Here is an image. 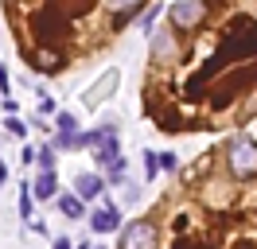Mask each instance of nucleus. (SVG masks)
<instances>
[{"instance_id":"nucleus-1","label":"nucleus","mask_w":257,"mask_h":249,"mask_svg":"<svg viewBox=\"0 0 257 249\" xmlns=\"http://www.w3.org/2000/svg\"><path fill=\"white\" fill-rule=\"evenodd\" d=\"M210 12L214 8L203 4V0H176L168 8V28H172V35H191V31H199L210 20Z\"/></svg>"},{"instance_id":"nucleus-2","label":"nucleus","mask_w":257,"mask_h":249,"mask_svg":"<svg viewBox=\"0 0 257 249\" xmlns=\"http://www.w3.org/2000/svg\"><path fill=\"white\" fill-rule=\"evenodd\" d=\"M226 171L230 179H253L257 175V140L253 137H234L226 144Z\"/></svg>"},{"instance_id":"nucleus-3","label":"nucleus","mask_w":257,"mask_h":249,"mask_svg":"<svg viewBox=\"0 0 257 249\" xmlns=\"http://www.w3.org/2000/svg\"><path fill=\"white\" fill-rule=\"evenodd\" d=\"M160 245V230L152 218H137L121 230V249H156Z\"/></svg>"},{"instance_id":"nucleus-4","label":"nucleus","mask_w":257,"mask_h":249,"mask_svg":"<svg viewBox=\"0 0 257 249\" xmlns=\"http://www.w3.org/2000/svg\"><path fill=\"white\" fill-rule=\"evenodd\" d=\"M117 82H121V74H117V70H105V74H101V82H94L90 90L82 93V105H86V109H97L113 90H117Z\"/></svg>"},{"instance_id":"nucleus-5","label":"nucleus","mask_w":257,"mask_h":249,"mask_svg":"<svg viewBox=\"0 0 257 249\" xmlns=\"http://www.w3.org/2000/svg\"><path fill=\"white\" fill-rule=\"evenodd\" d=\"M105 12L113 16L109 28H113V31H121L125 24H133V20H141V16H145V4H141V0H133V4H121V0H113V4H105Z\"/></svg>"},{"instance_id":"nucleus-6","label":"nucleus","mask_w":257,"mask_h":249,"mask_svg":"<svg viewBox=\"0 0 257 249\" xmlns=\"http://www.w3.org/2000/svg\"><path fill=\"white\" fill-rule=\"evenodd\" d=\"M101 191H105V175H97V171H82L78 179H74V195H78L82 202L101 199Z\"/></svg>"},{"instance_id":"nucleus-7","label":"nucleus","mask_w":257,"mask_h":249,"mask_svg":"<svg viewBox=\"0 0 257 249\" xmlns=\"http://www.w3.org/2000/svg\"><path fill=\"white\" fill-rule=\"evenodd\" d=\"M32 62L43 70V74H55V70H63V66H66V55H63V51H55V47H35Z\"/></svg>"},{"instance_id":"nucleus-8","label":"nucleus","mask_w":257,"mask_h":249,"mask_svg":"<svg viewBox=\"0 0 257 249\" xmlns=\"http://www.w3.org/2000/svg\"><path fill=\"white\" fill-rule=\"evenodd\" d=\"M90 230H97V233L121 230V214H117L113 206H101V210H94V214H90Z\"/></svg>"},{"instance_id":"nucleus-9","label":"nucleus","mask_w":257,"mask_h":249,"mask_svg":"<svg viewBox=\"0 0 257 249\" xmlns=\"http://www.w3.org/2000/svg\"><path fill=\"white\" fill-rule=\"evenodd\" d=\"M152 55H156L160 62H168L172 55H176V35H172V28L152 31Z\"/></svg>"},{"instance_id":"nucleus-10","label":"nucleus","mask_w":257,"mask_h":249,"mask_svg":"<svg viewBox=\"0 0 257 249\" xmlns=\"http://www.w3.org/2000/svg\"><path fill=\"white\" fill-rule=\"evenodd\" d=\"M55 171H39V175H35V183L28 187V191H32L35 199H55Z\"/></svg>"},{"instance_id":"nucleus-11","label":"nucleus","mask_w":257,"mask_h":249,"mask_svg":"<svg viewBox=\"0 0 257 249\" xmlns=\"http://www.w3.org/2000/svg\"><path fill=\"white\" fill-rule=\"evenodd\" d=\"M59 210H63L66 218H82V210H86V206H82L78 195H63V199H59Z\"/></svg>"},{"instance_id":"nucleus-12","label":"nucleus","mask_w":257,"mask_h":249,"mask_svg":"<svg viewBox=\"0 0 257 249\" xmlns=\"http://www.w3.org/2000/svg\"><path fill=\"white\" fill-rule=\"evenodd\" d=\"M59 133H78V121H74V113H59Z\"/></svg>"},{"instance_id":"nucleus-13","label":"nucleus","mask_w":257,"mask_h":249,"mask_svg":"<svg viewBox=\"0 0 257 249\" xmlns=\"http://www.w3.org/2000/svg\"><path fill=\"white\" fill-rule=\"evenodd\" d=\"M145 171H148V179H152V175L160 171V156L152 152V148H148V152H145Z\"/></svg>"},{"instance_id":"nucleus-14","label":"nucleus","mask_w":257,"mask_h":249,"mask_svg":"<svg viewBox=\"0 0 257 249\" xmlns=\"http://www.w3.org/2000/svg\"><path fill=\"white\" fill-rule=\"evenodd\" d=\"M35 160H39V171H51V168H55V148H43Z\"/></svg>"},{"instance_id":"nucleus-15","label":"nucleus","mask_w":257,"mask_h":249,"mask_svg":"<svg viewBox=\"0 0 257 249\" xmlns=\"http://www.w3.org/2000/svg\"><path fill=\"white\" fill-rule=\"evenodd\" d=\"M4 129H8L12 137H24V133H28V129H24V121H16V117H8V121H4Z\"/></svg>"},{"instance_id":"nucleus-16","label":"nucleus","mask_w":257,"mask_h":249,"mask_svg":"<svg viewBox=\"0 0 257 249\" xmlns=\"http://www.w3.org/2000/svg\"><path fill=\"white\" fill-rule=\"evenodd\" d=\"M20 214L24 218L32 214V191H28V187H24V199H20Z\"/></svg>"},{"instance_id":"nucleus-17","label":"nucleus","mask_w":257,"mask_h":249,"mask_svg":"<svg viewBox=\"0 0 257 249\" xmlns=\"http://www.w3.org/2000/svg\"><path fill=\"white\" fill-rule=\"evenodd\" d=\"M160 168L164 171H176V152H164L160 156Z\"/></svg>"},{"instance_id":"nucleus-18","label":"nucleus","mask_w":257,"mask_h":249,"mask_svg":"<svg viewBox=\"0 0 257 249\" xmlns=\"http://www.w3.org/2000/svg\"><path fill=\"white\" fill-rule=\"evenodd\" d=\"M51 249H74V245H70V237H55V245H51Z\"/></svg>"},{"instance_id":"nucleus-19","label":"nucleus","mask_w":257,"mask_h":249,"mask_svg":"<svg viewBox=\"0 0 257 249\" xmlns=\"http://www.w3.org/2000/svg\"><path fill=\"white\" fill-rule=\"evenodd\" d=\"M0 90H4V97H8V74H4V66H0Z\"/></svg>"},{"instance_id":"nucleus-20","label":"nucleus","mask_w":257,"mask_h":249,"mask_svg":"<svg viewBox=\"0 0 257 249\" xmlns=\"http://www.w3.org/2000/svg\"><path fill=\"white\" fill-rule=\"evenodd\" d=\"M4 179H8V171H4V164H0V187H4Z\"/></svg>"},{"instance_id":"nucleus-21","label":"nucleus","mask_w":257,"mask_h":249,"mask_svg":"<svg viewBox=\"0 0 257 249\" xmlns=\"http://www.w3.org/2000/svg\"><path fill=\"white\" fill-rule=\"evenodd\" d=\"M78 249H101V245H78Z\"/></svg>"},{"instance_id":"nucleus-22","label":"nucleus","mask_w":257,"mask_h":249,"mask_svg":"<svg viewBox=\"0 0 257 249\" xmlns=\"http://www.w3.org/2000/svg\"><path fill=\"white\" fill-rule=\"evenodd\" d=\"M191 249H210V245H191Z\"/></svg>"}]
</instances>
